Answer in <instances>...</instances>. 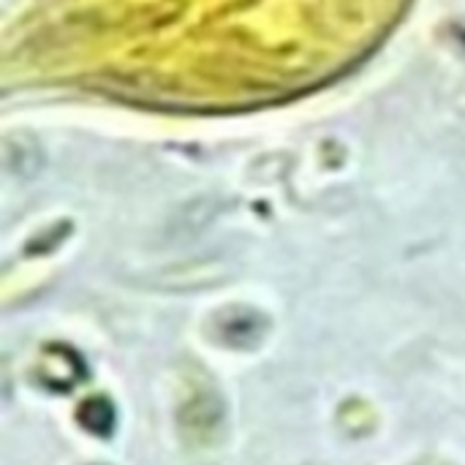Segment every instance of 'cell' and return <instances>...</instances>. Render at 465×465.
Masks as SVG:
<instances>
[{
    "label": "cell",
    "mask_w": 465,
    "mask_h": 465,
    "mask_svg": "<svg viewBox=\"0 0 465 465\" xmlns=\"http://www.w3.org/2000/svg\"><path fill=\"white\" fill-rule=\"evenodd\" d=\"M79 422L84 430H90L93 436H109L114 428V409L106 398H90L87 403H82L79 409Z\"/></svg>",
    "instance_id": "cell-1"
}]
</instances>
